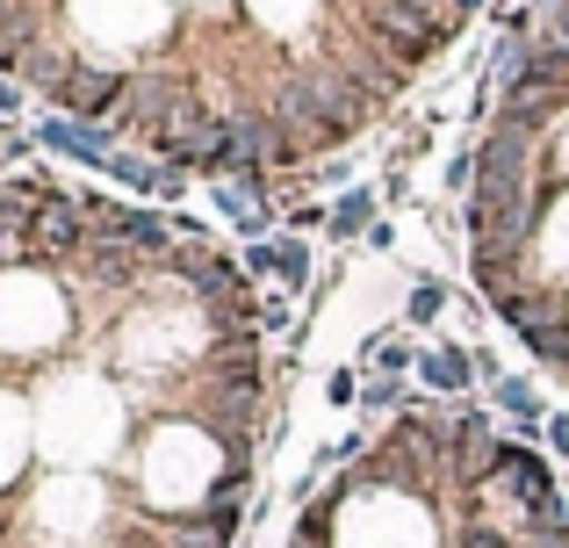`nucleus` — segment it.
I'll list each match as a JSON object with an SVG mask.
<instances>
[{"mask_svg":"<svg viewBox=\"0 0 569 548\" xmlns=\"http://www.w3.org/2000/svg\"><path fill=\"white\" fill-rule=\"evenodd\" d=\"M72 332V268L22 260L0 275V361H43Z\"/></svg>","mask_w":569,"mask_h":548,"instance_id":"obj_1","label":"nucleus"},{"mask_svg":"<svg viewBox=\"0 0 569 548\" xmlns=\"http://www.w3.org/2000/svg\"><path fill=\"white\" fill-rule=\"evenodd\" d=\"M130 72L138 66H101V58H72V72L51 87V116H72V123H116L130 101Z\"/></svg>","mask_w":569,"mask_h":548,"instance_id":"obj_2","label":"nucleus"},{"mask_svg":"<svg viewBox=\"0 0 569 548\" xmlns=\"http://www.w3.org/2000/svg\"><path fill=\"white\" fill-rule=\"evenodd\" d=\"M101 181H116L123 196H152V202H181L188 196V173L167 167V159H152L144 145H123V152L109 159V173Z\"/></svg>","mask_w":569,"mask_h":548,"instance_id":"obj_3","label":"nucleus"},{"mask_svg":"<svg viewBox=\"0 0 569 548\" xmlns=\"http://www.w3.org/2000/svg\"><path fill=\"white\" fill-rule=\"evenodd\" d=\"M418 382H426L432 405H461V397H476V347H455V339L426 347V353H418Z\"/></svg>","mask_w":569,"mask_h":548,"instance_id":"obj_4","label":"nucleus"},{"mask_svg":"<svg viewBox=\"0 0 569 548\" xmlns=\"http://www.w3.org/2000/svg\"><path fill=\"white\" fill-rule=\"evenodd\" d=\"M382 225V188H361L353 181L347 196L332 202V225H325V239H339V246H368V231Z\"/></svg>","mask_w":569,"mask_h":548,"instance_id":"obj_5","label":"nucleus"},{"mask_svg":"<svg viewBox=\"0 0 569 548\" xmlns=\"http://www.w3.org/2000/svg\"><path fill=\"white\" fill-rule=\"evenodd\" d=\"M418 353H426V347H418L403 325H382V332L361 339V376H411Z\"/></svg>","mask_w":569,"mask_h":548,"instance_id":"obj_6","label":"nucleus"},{"mask_svg":"<svg viewBox=\"0 0 569 548\" xmlns=\"http://www.w3.org/2000/svg\"><path fill=\"white\" fill-rule=\"evenodd\" d=\"M447 281L440 275H411V303H403V332H426V325H440V310H447Z\"/></svg>","mask_w":569,"mask_h":548,"instance_id":"obj_7","label":"nucleus"},{"mask_svg":"<svg viewBox=\"0 0 569 548\" xmlns=\"http://www.w3.org/2000/svg\"><path fill=\"white\" fill-rule=\"evenodd\" d=\"M310 281H318V253H310V239L281 231V289H289V296H303Z\"/></svg>","mask_w":569,"mask_h":548,"instance_id":"obj_8","label":"nucleus"},{"mask_svg":"<svg viewBox=\"0 0 569 548\" xmlns=\"http://www.w3.org/2000/svg\"><path fill=\"white\" fill-rule=\"evenodd\" d=\"M37 130H14V123H0V181H14V173H37Z\"/></svg>","mask_w":569,"mask_h":548,"instance_id":"obj_9","label":"nucleus"},{"mask_svg":"<svg viewBox=\"0 0 569 548\" xmlns=\"http://www.w3.org/2000/svg\"><path fill=\"white\" fill-rule=\"evenodd\" d=\"M403 405H418L403 376H368L361 382V411H403Z\"/></svg>","mask_w":569,"mask_h":548,"instance_id":"obj_10","label":"nucleus"},{"mask_svg":"<svg viewBox=\"0 0 569 548\" xmlns=\"http://www.w3.org/2000/svg\"><path fill=\"white\" fill-rule=\"evenodd\" d=\"M303 332V318H296V296L289 289H260V332Z\"/></svg>","mask_w":569,"mask_h":548,"instance_id":"obj_11","label":"nucleus"},{"mask_svg":"<svg viewBox=\"0 0 569 548\" xmlns=\"http://www.w3.org/2000/svg\"><path fill=\"white\" fill-rule=\"evenodd\" d=\"M361 368H332V376H325V405H339V411H347V405H361Z\"/></svg>","mask_w":569,"mask_h":548,"instance_id":"obj_12","label":"nucleus"},{"mask_svg":"<svg viewBox=\"0 0 569 548\" xmlns=\"http://www.w3.org/2000/svg\"><path fill=\"white\" fill-rule=\"evenodd\" d=\"M281 217H289V231H325V225H332V202H281Z\"/></svg>","mask_w":569,"mask_h":548,"instance_id":"obj_13","label":"nucleus"},{"mask_svg":"<svg viewBox=\"0 0 569 548\" xmlns=\"http://www.w3.org/2000/svg\"><path fill=\"white\" fill-rule=\"evenodd\" d=\"M22 109H29V87L14 80V72H0V116H8V123H14V116H22Z\"/></svg>","mask_w":569,"mask_h":548,"instance_id":"obj_14","label":"nucleus"},{"mask_svg":"<svg viewBox=\"0 0 569 548\" xmlns=\"http://www.w3.org/2000/svg\"><path fill=\"white\" fill-rule=\"evenodd\" d=\"M548 455H556V462H569V411H556V419H548Z\"/></svg>","mask_w":569,"mask_h":548,"instance_id":"obj_15","label":"nucleus"},{"mask_svg":"<svg viewBox=\"0 0 569 548\" xmlns=\"http://www.w3.org/2000/svg\"><path fill=\"white\" fill-rule=\"evenodd\" d=\"M389 246H397V225H389V217H382V225L368 231V253H389Z\"/></svg>","mask_w":569,"mask_h":548,"instance_id":"obj_16","label":"nucleus"},{"mask_svg":"<svg viewBox=\"0 0 569 548\" xmlns=\"http://www.w3.org/2000/svg\"><path fill=\"white\" fill-rule=\"evenodd\" d=\"M562 527H569V491H562Z\"/></svg>","mask_w":569,"mask_h":548,"instance_id":"obj_17","label":"nucleus"}]
</instances>
